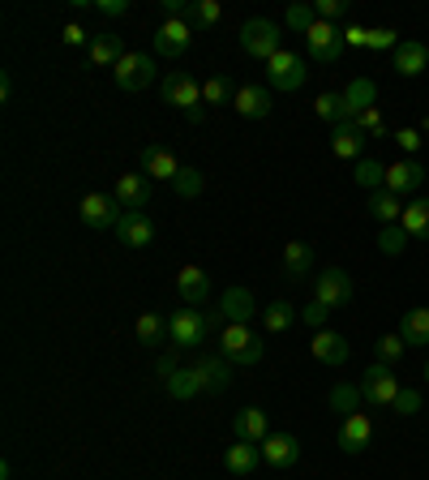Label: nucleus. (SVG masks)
Wrapping results in <instances>:
<instances>
[{"mask_svg":"<svg viewBox=\"0 0 429 480\" xmlns=\"http://www.w3.org/2000/svg\"><path fill=\"white\" fill-rule=\"evenodd\" d=\"M399 334H404V344H408V348H429V309H425V305H416V309L404 314Z\"/></svg>","mask_w":429,"mask_h":480,"instance_id":"7c9ffc66","label":"nucleus"},{"mask_svg":"<svg viewBox=\"0 0 429 480\" xmlns=\"http://www.w3.org/2000/svg\"><path fill=\"white\" fill-rule=\"evenodd\" d=\"M78 215H82V223L91 232H103V228H116V223H120L125 206L116 202V193H86V198L78 202Z\"/></svg>","mask_w":429,"mask_h":480,"instance_id":"0eeeda50","label":"nucleus"},{"mask_svg":"<svg viewBox=\"0 0 429 480\" xmlns=\"http://www.w3.org/2000/svg\"><path fill=\"white\" fill-rule=\"evenodd\" d=\"M202 189H206V176H202L198 167H181L176 181H172V193H176V198H198Z\"/></svg>","mask_w":429,"mask_h":480,"instance_id":"a19ab883","label":"nucleus"},{"mask_svg":"<svg viewBox=\"0 0 429 480\" xmlns=\"http://www.w3.org/2000/svg\"><path fill=\"white\" fill-rule=\"evenodd\" d=\"M369 219L374 223H399L404 219V198L399 193H391V189H378V193H369Z\"/></svg>","mask_w":429,"mask_h":480,"instance_id":"c756f323","label":"nucleus"},{"mask_svg":"<svg viewBox=\"0 0 429 480\" xmlns=\"http://www.w3.org/2000/svg\"><path fill=\"white\" fill-rule=\"evenodd\" d=\"M138 164H142V172H147V176H155V181H176V172H181L185 164H176V155H172V150L167 146H142L138 150Z\"/></svg>","mask_w":429,"mask_h":480,"instance_id":"2eb2a0df","label":"nucleus"},{"mask_svg":"<svg viewBox=\"0 0 429 480\" xmlns=\"http://www.w3.org/2000/svg\"><path fill=\"white\" fill-rule=\"evenodd\" d=\"M185 120H189V125H202V120H206V108H194V112H185Z\"/></svg>","mask_w":429,"mask_h":480,"instance_id":"bf43d9fd","label":"nucleus"},{"mask_svg":"<svg viewBox=\"0 0 429 480\" xmlns=\"http://www.w3.org/2000/svg\"><path fill=\"white\" fill-rule=\"evenodd\" d=\"M133 334H138V344H142V348H159V344H164V334H172V331H167V322L159 314H142V317H138V326H133Z\"/></svg>","mask_w":429,"mask_h":480,"instance_id":"c9c22d12","label":"nucleus"},{"mask_svg":"<svg viewBox=\"0 0 429 480\" xmlns=\"http://www.w3.org/2000/svg\"><path fill=\"white\" fill-rule=\"evenodd\" d=\"M357 386H361V399L369 403V408H391V403H396V395L404 391V386H399V378L391 373V364H382V361L369 364V369H365V378L357 381Z\"/></svg>","mask_w":429,"mask_h":480,"instance_id":"20e7f679","label":"nucleus"},{"mask_svg":"<svg viewBox=\"0 0 429 480\" xmlns=\"http://www.w3.org/2000/svg\"><path fill=\"white\" fill-rule=\"evenodd\" d=\"M150 82H155V56H147V52H125L120 65H116V86L138 95V90H147Z\"/></svg>","mask_w":429,"mask_h":480,"instance_id":"6e6552de","label":"nucleus"},{"mask_svg":"<svg viewBox=\"0 0 429 480\" xmlns=\"http://www.w3.org/2000/svg\"><path fill=\"white\" fill-rule=\"evenodd\" d=\"M314 14L322 17V22H339V17L348 14V0H318Z\"/></svg>","mask_w":429,"mask_h":480,"instance_id":"8fccbe9b","label":"nucleus"},{"mask_svg":"<svg viewBox=\"0 0 429 480\" xmlns=\"http://www.w3.org/2000/svg\"><path fill=\"white\" fill-rule=\"evenodd\" d=\"M86 56H91V65L95 69H108V65H120V56H125V43H120V34H95L91 39V48H86Z\"/></svg>","mask_w":429,"mask_h":480,"instance_id":"cd10ccee","label":"nucleus"},{"mask_svg":"<svg viewBox=\"0 0 429 480\" xmlns=\"http://www.w3.org/2000/svg\"><path fill=\"white\" fill-rule=\"evenodd\" d=\"M167 331H172L167 334V344H172L176 352H194L202 339H206L211 322H206L202 309H189V305H185V309H176V314L167 317Z\"/></svg>","mask_w":429,"mask_h":480,"instance_id":"7ed1b4c3","label":"nucleus"},{"mask_svg":"<svg viewBox=\"0 0 429 480\" xmlns=\"http://www.w3.org/2000/svg\"><path fill=\"white\" fill-rule=\"evenodd\" d=\"M116 240L129 249H147L155 240V223H150L147 211H125L120 223H116Z\"/></svg>","mask_w":429,"mask_h":480,"instance_id":"9b49d317","label":"nucleus"},{"mask_svg":"<svg viewBox=\"0 0 429 480\" xmlns=\"http://www.w3.org/2000/svg\"><path fill=\"white\" fill-rule=\"evenodd\" d=\"M425 381H429V364H425Z\"/></svg>","mask_w":429,"mask_h":480,"instance_id":"680f3d73","label":"nucleus"},{"mask_svg":"<svg viewBox=\"0 0 429 480\" xmlns=\"http://www.w3.org/2000/svg\"><path fill=\"white\" fill-rule=\"evenodd\" d=\"M164 391L172 399H194V395H202V378H198V369H194V364H189V369H176V373H172V378L164 381Z\"/></svg>","mask_w":429,"mask_h":480,"instance_id":"72a5a7b5","label":"nucleus"},{"mask_svg":"<svg viewBox=\"0 0 429 480\" xmlns=\"http://www.w3.org/2000/svg\"><path fill=\"white\" fill-rule=\"evenodd\" d=\"M266 352V339L258 331H249L241 322H228L224 331H219V356L232 364H258Z\"/></svg>","mask_w":429,"mask_h":480,"instance_id":"f257e3e1","label":"nucleus"},{"mask_svg":"<svg viewBox=\"0 0 429 480\" xmlns=\"http://www.w3.org/2000/svg\"><path fill=\"white\" fill-rule=\"evenodd\" d=\"M262 459L266 467H292L300 459V442L292 433H271L262 442Z\"/></svg>","mask_w":429,"mask_h":480,"instance_id":"5701e85b","label":"nucleus"},{"mask_svg":"<svg viewBox=\"0 0 429 480\" xmlns=\"http://www.w3.org/2000/svg\"><path fill=\"white\" fill-rule=\"evenodd\" d=\"M176 369H181V364H176V348L167 352V356H159V364H155V373H159V381H167L172 373H176Z\"/></svg>","mask_w":429,"mask_h":480,"instance_id":"5fc2aeb1","label":"nucleus"},{"mask_svg":"<svg viewBox=\"0 0 429 480\" xmlns=\"http://www.w3.org/2000/svg\"><path fill=\"white\" fill-rule=\"evenodd\" d=\"M352 181L361 184V189H369V193H378V189H386V164H378V159H357Z\"/></svg>","mask_w":429,"mask_h":480,"instance_id":"4c0bfd02","label":"nucleus"},{"mask_svg":"<svg viewBox=\"0 0 429 480\" xmlns=\"http://www.w3.org/2000/svg\"><path fill=\"white\" fill-rule=\"evenodd\" d=\"M314 300H322L327 309L348 305V300H352V275H348V270H339V266L322 270V275L314 279Z\"/></svg>","mask_w":429,"mask_h":480,"instance_id":"1a4fd4ad","label":"nucleus"},{"mask_svg":"<svg viewBox=\"0 0 429 480\" xmlns=\"http://www.w3.org/2000/svg\"><path fill=\"white\" fill-rule=\"evenodd\" d=\"M374 348H378V361L382 364H391V361H399V356H404V348H408V344H404V334H399V331H391V334H382Z\"/></svg>","mask_w":429,"mask_h":480,"instance_id":"c03bdc74","label":"nucleus"},{"mask_svg":"<svg viewBox=\"0 0 429 480\" xmlns=\"http://www.w3.org/2000/svg\"><path fill=\"white\" fill-rule=\"evenodd\" d=\"M314 112H318V120H327L330 129H335V125L344 120V90H327V95H318Z\"/></svg>","mask_w":429,"mask_h":480,"instance_id":"ea45409f","label":"nucleus"},{"mask_svg":"<svg viewBox=\"0 0 429 480\" xmlns=\"http://www.w3.org/2000/svg\"><path fill=\"white\" fill-rule=\"evenodd\" d=\"M305 48H310V61H318V65H335L339 56H344V31L335 26V22H322L318 17L314 31L305 34Z\"/></svg>","mask_w":429,"mask_h":480,"instance_id":"423d86ee","label":"nucleus"},{"mask_svg":"<svg viewBox=\"0 0 429 480\" xmlns=\"http://www.w3.org/2000/svg\"><path fill=\"white\" fill-rule=\"evenodd\" d=\"M241 48H245L253 61H271L275 52H283V31L271 17H249L245 26H241Z\"/></svg>","mask_w":429,"mask_h":480,"instance_id":"f03ea898","label":"nucleus"},{"mask_svg":"<svg viewBox=\"0 0 429 480\" xmlns=\"http://www.w3.org/2000/svg\"><path fill=\"white\" fill-rule=\"evenodd\" d=\"M310 78V69L300 61L297 52H275L271 61H266V86L271 90H300Z\"/></svg>","mask_w":429,"mask_h":480,"instance_id":"39448f33","label":"nucleus"},{"mask_svg":"<svg viewBox=\"0 0 429 480\" xmlns=\"http://www.w3.org/2000/svg\"><path fill=\"white\" fill-rule=\"evenodd\" d=\"M369 442H374V420L365 412L344 416V425H339V450L344 455H361Z\"/></svg>","mask_w":429,"mask_h":480,"instance_id":"ddd939ff","label":"nucleus"},{"mask_svg":"<svg viewBox=\"0 0 429 480\" xmlns=\"http://www.w3.org/2000/svg\"><path fill=\"white\" fill-rule=\"evenodd\" d=\"M344 43H348V48H369V31H365V26H348Z\"/></svg>","mask_w":429,"mask_h":480,"instance_id":"6e6d98bb","label":"nucleus"},{"mask_svg":"<svg viewBox=\"0 0 429 480\" xmlns=\"http://www.w3.org/2000/svg\"><path fill=\"white\" fill-rule=\"evenodd\" d=\"M189 39H194V26L185 22V17H164L159 22V31H155V52L159 56H185L189 52Z\"/></svg>","mask_w":429,"mask_h":480,"instance_id":"9d476101","label":"nucleus"},{"mask_svg":"<svg viewBox=\"0 0 429 480\" xmlns=\"http://www.w3.org/2000/svg\"><path fill=\"white\" fill-rule=\"evenodd\" d=\"M365 137L352 120H339L335 129H330V150H335V159H361V150H365Z\"/></svg>","mask_w":429,"mask_h":480,"instance_id":"393cba45","label":"nucleus"},{"mask_svg":"<svg viewBox=\"0 0 429 480\" xmlns=\"http://www.w3.org/2000/svg\"><path fill=\"white\" fill-rule=\"evenodd\" d=\"M416 129H421V133H429V117H425V120H421V125H416Z\"/></svg>","mask_w":429,"mask_h":480,"instance_id":"052dcab7","label":"nucleus"},{"mask_svg":"<svg viewBox=\"0 0 429 480\" xmlns=\"http://www.w3.org/2000/svg\"><path fill=\"white\" fill-rule=\"evenodd\" d=\"M310 266H314V249L305 240H288V249H283V279L300 283L310 275Z\"/></svg>","mask_w":429,"mask_h":480,"instance_id":"c85d7f7f","label":"nucleus"},{"mask_svg":"<svg viewBox=\"0 0 429 480\" xmlns=\"http://www.w3.org/2000/svg\"><path fill=\"white\" fill-rule=\"evenodd\" d=\"M391 412H396V416H416V412H421V391L404 386V391L396 395V403H391Z\"/></svg>","mask_w":429,"mask_h":480,"instance_id":"de8ad7c7","label":"nucleus"},{"mask_svg":"<svg viewBox=\"0 0 429 480\" xmlns=\"http://www.w3.org/2000/svg\"><path fill=\"white\" fill-rule=\"evenodd\" d=\"M232 99H236V90L228 86L224 73H214V78L202 82V103H211V108H232Z\"/></svg>","mask_w":429,"mask_h":480,"instance_id":"58836bf2","label":"nucleus"},{"mask_svg":"<svg viewBox=\"0 0 429 480\" xmlns=\"http://www.w3.org/2000/svg\"><path fill=\"white\" fill-rule=\"evenodd\" d=\"M198 378H202V391L206 395H219V391H228L232 381V361H224V356H198Z\"/></svg>","mask_w":429,"mask_h":480,"instance_id":"a878e982","label":"nucleus"},{"mask_svg":"<svg viewBox=\"0 0 429 480\" xmlns=\"http://www.w3.org/2000/svg\"><path fill=\"white\" fill-rule=\"evenodd\" d=\"M429 69V43H416V39H404L396 48V73L399 78H421Z\"/></svg>","mask_w":429,"mask_h":480,"instance_id":"b1692460","label":"nucleus"},{"mask_svg":"<svg viewBox=\"0 0 429 480\" xmlns=\"http://www.w3.org/2000/svg\"><path fill=\"white\" fill-rule=\"evenodd\" d=\"M164 17H189V0H159Z\"/></svg>","mask_w":429,"mask_h":480,"instance_id":"4d7b16f0","label":"nucleus"},{"mask_svg":"<svg viewBox=\"0 0 429 480\" xmlns=\"http://www.w3.org/2000/svg\"><path fill=\"white\" fill-rule=\"evenodd\" d=\"M164 103L181 108V112H194L202 108V86L189 78V73H167L164 78Z\"/></svg>","mask_w":429,"mask_h":480,"instance_id":"f8f14e48","label":"nucleus"},{"mask_svg":"<svg viewBox=\"0 0 429 480\" xmlns=\"http://www.w3.org/2000/svg\"><path fill=\"white\" fill-rule=\"evenodd\" d=\"M232 438H236V442H258V447H262L266 438H271L262 408H241V412L232 416Z\"/></svg>","mask_w":429,"mask_h":480,"instance_id":"6ab92c4d","label":"nucleus"},{"mask_svg":"<svg viewBox=\"0 0 429 480\" xmlns=\"http://www.w3.org/2000/svg\"><path fill=\"white\" fill-rule=\"evenodd\" d=\"M61 39H65L69 48H91V34H86L82 22H69L65 31H61Z\"/></svg>","mask_w":429,"mask_h":480,"instance_id":"603ef678","label":"nucleus"},{"mask_svg":"<svg viewBox=\"0 0 429 480\" xmlns=\"http://www.w3.org/2000/svg\"><path fill=\"white\" fill-rule=\"evenodd\" d=\"M9 95H14V78L5 73V78H0V99H9Z\"/></svg>","mask_w":429,"mask_h":480,"instance_id":"13d9d810","label":"nucleus"},{"mask_svg":"<svg viewBox=\"0 0 429 480\" xmlns=\"http://www.w3.org/2000/svg\"><path fill=\"white\" fill-rule=\"evenodd\" d=\"M327 305H322V300H310V305H305V309H300V322H305V326H314V331H327Z\"/></svg>","mask_w":429,"mask_h":480,"instance_id":"09e8293b","label":"nucleus"},{"mask_svg":"<svg viewBox=\"0 0 429 480\" xmlns=\"http://www.w3.org/2000/svg\"><path fill=\"white\" fill-rule=\"evenodd\" d=\"M404 39H399L396 26H378V31H369V52H396Z\"/></svg>","mask_w":429,"mask_h":480,"instance_id":"49530a36","label":"nucleus"},{"mask_svg":"<svg viewBox=\"0 0 429 480\" xmlns=\"http://www.w3.org/2000/svg\"><path fill=\"white\" fill-rule=\"evenodd\" d=\"M357 129L365 133V137H386V120H382V112L378 108H369V112H361V117L352 120Z\"/></svg>","mask_w":429,"mask_h":480,"instance_id":"a18cd8bd","label":"nucleus"},{"mask_svg":"<svg viewBox=\"0 0 429 480\" xmlns=\"http://www.w3.org/2000/svg\"><path fill=\"white\" fill-rule=\"evenodd\" d=\"M112 193H116V202H120L125 211H142V206L150 202V181L142 176V172H125V176L116 181Z\"/></svg>","mask_w":429,"mask_h":480,"instance_id":"4be33fe9","label":"nucleus"},{"mask_svg":"<svg viewBox=\"0 0 429 480\" xmlns=\"http://www.w3.org/2000/svg\"><path fill=\"white\" fill-rule=\"evenodd\" d=\"M314 22H318V14L310 9V5H288V14H283V26L297 31V34H310L314 31Z\"/></svg>","mask_w":429,"mask_h":480,"instance_id":"37998d69","label":"nucleus"},{"mask_svg":"<svg viewBox=\"0 0 429 480\" xmlns=\"http://www.w3.org/2000/svg\"><path fill=\"white\" fill-rule=\"evenodd\" d=\"M399 223H404V232H408V236H416V240H429V198L408 202Z\"/></svg>","mask_w":429,"mask_h":480,"instance_id":"473e14b6","label":"nucleus"},{"mask_svg":"<svg viewBox=\"0 0 429 480\" xmlns=\"http://www.w3.org/2000/svg\"><path fill=\"white\" fill-rule=\"evenodd\" d=\"M310 352H314V361H322V364H344L352 348H348V339L339 331H314Z\"/></svg>","mask_w":429,"mask_h":480,"instance_id":"bb28decb","label":"nucleus"},{"mask_svg":"<svg viewBox=\"0 0 429 480\" xmlns=\"http://www.w3.org/2000/svg\"><path fill=\"white\" fill-rule=\"evenodd\" d=\"M176 292H181V300L189 305V309H202L206 296H211L206 270H202V266H181V270H176Z\"/></svg>","mask_w":429,"mask_h":480,"instance_id":"4468645a","label":"nucleus"},{"mask_svg":"<svg viewBox=\"0 0 429 480\" xmlns=\"http://www.w3.org/2000/svg\"><path fill=\"white\" fill-rule=\"evenodd\" d=\"M396 142H399V150H404V155H416V150H421V142H425V133H421V129H396Z\"/></svg>","mask_w":429,"mask_h":480,"instance_id":"3c124183","label":"nucleus"},{"mask_svg":"<svg viewBox=\"0 0 429 480\" xmlns=\"http://www.w3.org/2000/svg\"><path fill=\"white\" fill-rule=\"evenodd\" d=\"M300 317L297 305H288V300H271L262 309V326L266 334H283V331H292V322Z\"/></svg>","mask_w":429,"mask_h":480,"instance_id":"2f4dec72","label":"nucleus"},{"mask_svg":"<svg viewBox=\"0 0 429 480\" xmlns=\"http://www.w3.org/2000/svg\"><path fill=\"white\" fill-rule=\"evenodd\" d=\"M232 108H236L245 120H262V117H271V90H266L262 82L236 86V99H232Z\"/></svg>","mask_w":429,"mask_h":480,"instance_id":"dca6fc26","label":"nucleus"},{"mask_svg":"<svg viewBox=\"0 0 429 480\" xmlns=\"http://www.w3.org/2000/svg\"><path fill=\"white\" fill-rule=\"evenodd\" d=\"M258 464H262V447L258 442H232L224 450V467H228L232 476H253Z\"/></svg>","mask_w":429,"mask_h":480,"instance_id":"412c9836","label":"nucleus"},{"mask_svg":"<svg viewBox=\"0 0 429 480\" xmlns=\"http://www.w3.org/2000/svg\"><path fill=\"white\" fill-rule=\"evenodd\" d=\"M421 184H425V167L416 164V159H399V164L386 167V189L399 193V198H404V193H416Z\"/></svg>","mask_w":429,"mask_h":480,"instance_id":"a211bd4d","label":"nucleus"},{"mask_svg":"<svg viewBox=\"0 0 429 480\" xmlns=\"http://www.w3.org/2000/svg\"><path fill=\"white\" fill-rule=\"evenodd\" d=\"M95 14H103V17H125V14H129V0H95Z\"/></svg>","mask_w":429,"mask_h":480,"instance_id":"864d4df0","label":"nucleus"},{"mask_svg":"<svg viewBox=\"0 0 429 480\" xmlns=\"http://www.w3.org/2000/svg\"><path fill=\"white\" fill-rule=\"evenodd\" d=\"M330 408H335V412L339 416H352V412H361V386H352V381H335V386H330Z\"/></svg>","mask_w":429,"mask_h":480,"instance_id":"f704fd0d","label":"nucleus"},{"mask_svg":"<svg viewBox=\"0 0 429 480\" xmlns=\"http://www.w3.org/2000/svg\"><path fill=\"white\" fill-rule=\"evenodd\" d=\"M378 86H374V78H352V82L344 86V120H357L361 112H369V108H378Z\"/></svg>","mask_w":429,"mask_h":480,"instance_id":"f3484780","label":"nucleus"},{"mask_svg":"<svg viewBox=\"0 0 429 480\" xmlns=\"http://www.w3.org/2000/svg\"><path fill=\"white\" fill-rule=\"evenodd\" d=\"M408 240H413V236L404 232V223H386V228L378 232V249L386 253V258H399V253L408 249Z\"/></svg>","mask_w":429,"mask_h":480,"instance_id":"79ce46f5","label":"nucleus"},{"mask_svg":"<svg viewBox=\"0 0 429 480\" xmlns=\"http://www.w3.org/2000/svg\"><path fill=\"white\" fill-rule=\"evenodd\" d=\"M219 314H224V326H228V322H241V326H249V317L258 314V305H253V292H249V287H228V292L219 296Z\"/></svg>","mask_w":429,"mask_h":480,"instance_id":"aec40b11","label":"nucleus"},{"mask_svg":"<svg viewBox=\"0 0 429 480\" xmlns=\"http://www.w3.org/2000/svg\"><path fill=\"white\" fill-rule=\"evenodd\" d=\"M219 17H224V5H219V0H194L185 22H189L194 31H211V26H219Z\"/></svg>","mask_w":429,"mask_h":480,"instance_id":"e433bc0d","label":"nucleus"}]
</instances>
